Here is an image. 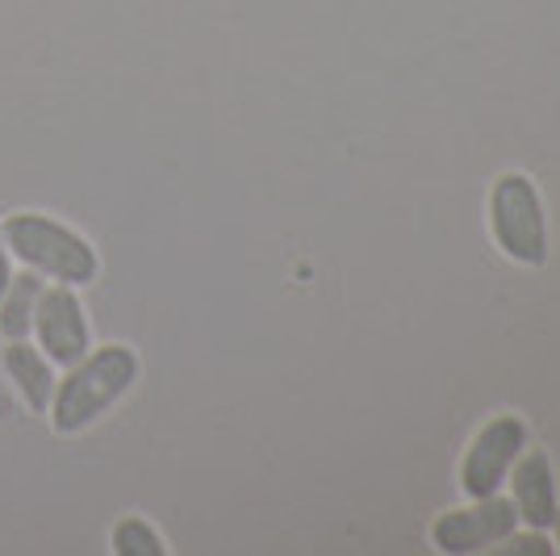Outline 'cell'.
Listing matches in <instances>:
<instances>
[{"label":"cell","mask_w":560,"mask_h":556,"mask_svg":"<svg viewBox=\"0 0 560 556\" xmlns=\"http://www.w3.org/2000/svg\"><path fill=\"white\" fill-rule=\"evenodd\" d=\"M514 523H518V510L506 498H481V507L472 510H452L444 514L435 528H431V540L440 553H477L486 544H498L514 535Z\"/></svg>","instance_id":"obj_5"},{"label":"cell","mask_w":560,"mask_h":556,"mask_svg":"<svg viewBox=\"0 0 560 556\" xmlns=\"http://www.w3.org/2000/svg\"><path fill=\"white\" fill-rule=\"evenodd\" d=\"M4 369H9V377L18 381L25 406H34V415H43V410L50 406V390H55V377H50L47 360L30 348V344L13 339V344L4 348Z\"/></svg>","instance_id":"obj_8"},{"label":"cell","mask_w":560,"mask_h":556,"mask_svg":"<svg viewBox=\"0 0 560 556\" xmlns=\"http://www.w3.org/2000/svg\"><path fill=\"white\" fill-rule=\"evenodd\" d=\"M135 377H139V356L121 344H109L89 360H75V372H68V381L59 385V397H55V431L75 436L93 427L135 385Z\"/></svg>","instance_id":"obj_1"},{"label":"cell","mask_w":560,"mask_h":556,"mask_svg":"<svg viewBox=\"0 0 560 556\" xmlns=\"http://www.w3.org/2000/svg\"><path fill=\"white\" fill-rule=\"evenodd\" d=\"M34 293H38V280L34 277L9 280V289H4V298H0V331H4L9 339H22L25 331H30V323H34V314H30Z\"/></svg>","instance_id":"obj_9"},{"label":"cell","mask_w":560,"mask_h":556,"mask_svg":"<svg viewBox=\"0 0 560 556\" xmlns=\"http://www.w3.org/2000/svg\"><path fill=\"white\" fill-rule=\"evenodd\" d=\"M511 553H548V540L544 535H514L511 540Z\"/></svg>","instance_id":"obj_11"},{"label":"cell","mask_w":560,"mask_h":556,"mask_svg":"<svg viewBox=\"0 0 560 556\" xmlns=\"http://www.w3.org/2000/svg\"><path fill=\"white\" fill-rule=\"evenodd\" d=\"M34 323H38V344L47 348V356L55 364L84 360V351H89V323H84V305L71 293V285L47 289L38 298Z\"/></svg>","instance_id":"obj_6"},{"label":"cell","mask_w":560,"mask_h":556,"mask_svg":"<svg viewBox=\"0 0 560 556\" xmlns=\"http://www.w3.org/2000/svg\"><path fill=\"white\" fill-rule=\"evenodd\" d=\"M523 440H527V427L514 415H502L481 427V436L472 440V448H468V456H465V468H460L468 498L481 502V498L498 494V486L506 482V468L514 464Z\"/></svg>","instance_id":"obj_4"},{"label":"cell","mask_w":560,"mask_h":556,"mask_svg":"<svg viewBox=\"0 0 560 556\" xmlns=\"http://www.w3.org/2000/svg\"><path fill=\"white\" fill-rule=\"evenodd\" d=\"M4 243L22 255L30 268L50 273L63 285H89L96 277V252L84 234L50 222L43 213H13L4 222Z\"/></svg>","instance_id":"obj_2"},{"label":"cell","mask_w":560,"mask_h":556,"mask_svg":"<svg viewBox=\"0 0 560 556\" xmlns=\"http://www.w3.org/2000/svg\"><path fill=\"white\" fill-rule=\"evenodd\" d=\"M552 523H557V532H560V507H557V519H552Z\"/></svg>","instance_id":"obj_13"},{"label":"cell","mask_w":560,"mask_h":556,"mask_svg":"<svg viewBox=\"0 0 560 556\" xmlns=\"http://www.w3.org/2000/svg\"><path fill=\"white\" fill-rule=\"evenodd\" d=\"M514 502L518 519H527L532 532H548L557 519V489H552V468L544 452H532L527 461L514 468Z\"/></svg>","instance_id":"obj_7"},{"label":"cell","mask_w":560,"mask_h":556,"mask_svg":"<svg viewBox=\"0 0 560 556\" xmlns=\"http://www.w3.org/2000/svg\"><path fill=\"white\" fill-rule=\"evenodd\" d=\"M9 280H13V273H9V255H4V247H0V298H4Z\"/></svg>","instance_id":"obj_12"},{"label":"cell","mask_w":560,"mask_h":556,"mask_svg":"<svg viewBox=\"0 0 560 556\" xmlns=\"http://www.w3.org/2000/svg\"><path fill=\"white\" fill-rule=\"evenodd\" d=\"M490 222L498 247L518 264H544L548 259V222L539 206L536 185L523 172H506L493 181Z\"/></svg>","instance_id":"obj_3"},{"label":"cell","mask_w":560,"mask_h":556,"mask_svg":"<svg viewBox=\"0 0 560 556\" xmlns=\"http://www.w3.org/2000/svg\"><path fill=\"white\" fill-rule=\"evenodd\" d=\"M114 553L121 556H164V540L142 519H121L114 528Z\"/></svg>","instance_id":"obj_10"}]
</instances>
